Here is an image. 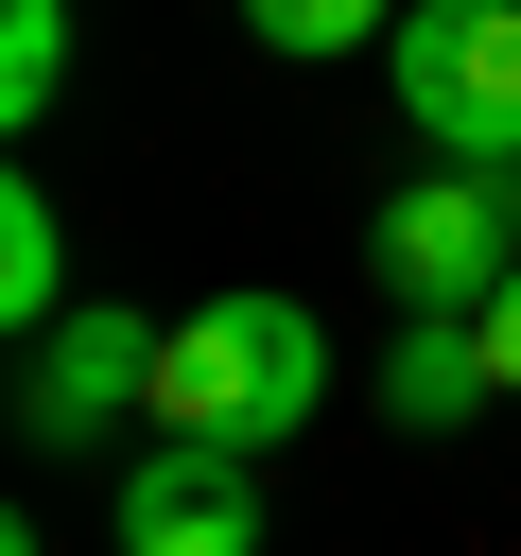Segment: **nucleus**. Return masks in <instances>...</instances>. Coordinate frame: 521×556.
Returning <instances> with one entry per match:
<instances>
[{
	"label": "nucleus",
	"instance_id": "nucleus-1",
	"mask_svg": "<svg viewBox=\"0 0 521 556\" xmlns=\"http://www.w3.org/2000/svg\"><path fill=\"white\" fill-rule=\"evenodd\" d=\"M313 400H330V330L295 295H191L174 348H156V434L278 452V434H313Z\"/></svg>",
	"mask_w": 521,
	"mask_h": 556
},
{
	"label": "nucleus",
	"instance_id": "nucleus-6",
	"mask_svg": "<svg viewBox=\"0 0 521 556\" xmlns=\"http://www.w3.org/2000/svg\"><path fill=\"white\" fill-rule=\"evenodd\" d=\"M469 400H504V382H486V330H469V313H399V348H382V417H399V434H452Z\"/></svg>",
	"mask_w": 521,
	"mask_h": 556
},
{
	"label": "nucleus",
	"instance_id": "nucleus-9",
	"mask_svg": "<svg viewBox=\"0 0 521 556\" xmlns=\"http://www.w3.org/2000/svg\"><path fill=\"white\" fill-rule=\"evenodd\" d=\"M243 35H260V52H295V70H330V52L399 35V0H243Z\"/></svg>",
	"mask_w": 521,
	"mask_h": 556
},
{
	"label": "nucleus",
	"instance_id": "nucleus-5",
	"mask_svg": "<svg viewBox=\"0 0 521 556\" xmlns=\"http://www.w3.org/2000/svg\"><path fill=\"white\" fill-rule=\"evenodd\" d=\"M122 556H260V452H226V434H156L139 469H122Z\"/></svg>",
	"mask_w": 521,
	"mask_h": 556
},
{
	"label": "nucleus",
	"instance_id": "nucleus-10",
	"mask_svg": "<svg viewBox=\"0 0 521 556\" xmlns=\"http://www.w3.org/2000/svg\"><path fill=\"white\" fill-rule=\"evenodd\" d=\"M469 330H486V382H504V400H521V278H504V295H486V313H469Z\"/></svg>",
	"mask_w": 521,
	"mask_h": 556
},
{
	"label": "nucleus",
	"instance_id": "nucleus-3",
	"mask_svg": "<svg viewBox=\"0 0 521 556\" xmlns=\"http://www.w3.org/2000/svg\"><path fill=\"white\" fill-rule=\"evenodd\" d=\"M382 87L434 156H504L521 174V0H399Z\"/></svg>",
	"mask_w": 521,
	"mask_h": 556
},
{
	"label": "nucleus",
	"instance_id": "nucleus-4",
	"mask_svg": "<svg viewBox=\"0 0 521 556\" xmlns=\"http://www.w3.org/2000/svg\"><path fill=\"white\" fill-rule=\"evenodd\" d=\"M156 348H174V313L69 295V313L17 348V452H104L122 417H156Z\"/></svg>",
	"mask_w": 521,
	"mask_h": 556
},
{
	"label": "nucleus",
	"instance_id": "nucleus-2",
	"mask_svg": "<svg viewBox=\"0 0 521 556\" xmlns=\"http://www.w3.org/2000/svg\"><path fill=\"white\" fill-rule=\"evenodd\" d=\"M365 278H382V313H486V295L521 278V174H504V156L399 174V191L365 208Z\"/></svg>",
	"mask_w": 521,
	"mask_h": 556
},
{
	"label": "nucleus",
	"instance_id": "nucleus-8",
	"mask_svg": "<svg viewBox=\"0 0 521 556\" xmlns=\"http://www.w3.org/2000/svg\"><path fill=\"white\" fill-rule=\"evenodd\" d=\"M52 87H69V0H0V122L35 139Z\"/></svg>",
	"mask_w": 521,
	"mask_h": 556
},
{
	"label": "nucleus",
	"instance_id": "nucleus-7",
	"mask_svg": "<svg viewBox=\"0 0 521 556\" xmlns=\"http://www.w3.org/2000/svg\"><path fill=\"white\" fill-rule=\"evenodd\" d=\"M52 313H69V226H52V191H35V174H0V330L35 348Z\"/></svg>",
	"mask_w": 521,
	"mask_h": 556
}]
</instances>
